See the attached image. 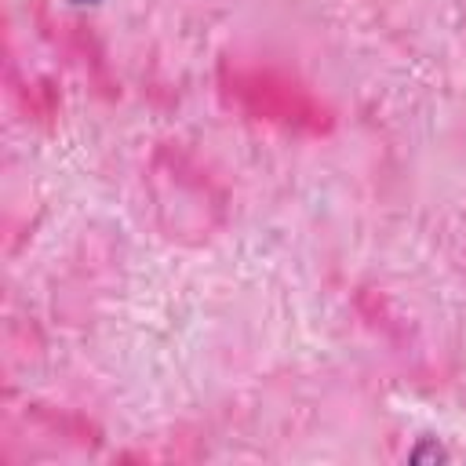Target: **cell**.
I'll return each instance as SVG.
<instances>
[{
    "label": "cell",
    "mask_w": 466,
    "mask_h": 466,
    "mask_svg": "<svg viewBox=\"0 0 466 466\" xmlns=\"http://www.w3.org/2000/svg\"><path fill=\"white\" fill-rule=\"evenodd\" d=\"M69 4H76V7H95V4H102V0H69Z\"/></svg>",
    "instance_id": "1"
}]
</instances>
